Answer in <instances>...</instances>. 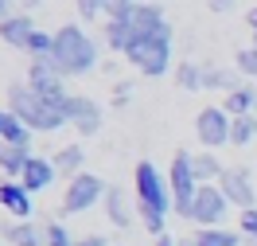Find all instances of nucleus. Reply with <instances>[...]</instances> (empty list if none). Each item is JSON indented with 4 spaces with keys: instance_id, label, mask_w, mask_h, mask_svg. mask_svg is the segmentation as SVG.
Instances as JSON below:
<instances>
[{
    "instance_id": "1",
    "label": "nucleus",
    "mask_w": 257,
    "mask_h": 246,
    "mask_svg": "<svg viewBox=\"0 0 257 246\" xmlns=\"http://www.w3.org/2000/svg\"><path fill=\"white\" fill-rule=\"evenodd\" d=\"M137 211H141V223H145L156 238L164 234L168 211H176L172 184H168V176H160V168H156L152 160L137 164Z\"/></svg>"
},
{
    "instance_id": "2",
    "label": "nucleus",
    "mask_w": 257,
    "mask_h": 246,
    "mask_svg": "<svg viewBox=\"0 0 257 246\" xmlns=\"http://www.w3.org/2000/svg\"><path fill=\"white\" fill-rule=\"evenodd\" d=\"M51 63L59 66L63 78H82V74H90L97 66V43L82 32L78 24H63L55 32V55H51Z\"/></svg>"
},
{
    "instance_id": "3",
    "label": "nucleus",
    "mask_w": 257,
    "mask_h": 246,
    "mask_svg": "<svg viewBox=\"0 0 257 246\" xmlns=\"http://www.w3.org/2000/svg\"><path fill=\"white\" fill-rule=\"evenodd\" d=\"M8 110H12L32 133H59L63 125H70L63 110L51 106L47 98H39L28 82H24V86H8Z\"/></svg>"
},
{
    "instance_id": "4",
    "label": "nucleus",
    "mask_w": 257,
    "mask_h": 246,
    "mask_svg": "<svg viewBox=\"0 0 257 246\" xmlns=\"http://www.w3.org/2000/svg\"><path fill=\"white\" fill-rule=\"evenodd\" d=\"M125 59L137 66L141 74H148V78H160V74H168V63H172V28L164 24L160 32L133 39V43L125 47Z\"/></svg>"
},
{
    "instance_id": "5",
    "label": "nucleus",
    "mask_w": 257,
    "mask_h": 246,
    "mask_svg": "<svg viewBox=\"0 0 257 246\" xmlns=\"http://www.w3.org/2000/svg\"><path fill=\"white\" fill-rule=\"evenodd\" d=\"M168 184H172V199H176V215L187 219L191 211V199L199 196V176H195V156L191 152H176V160L168 168Z\"/></svg>"
},
{
    "instance_id": "6",
    "label": "nucleus",
    "mask_w": 257,
    "mask_h": 246,
    "mask_svg": "<svg viewBox=\"0 0 257 246\" xmlns=\"http://www.w3.org/2000/svg\"><path fill=\"white\" fill-rule=\"evenodd\" d=\"M28 86H32L39 98H47L51 106H59V110L66 114V102H70L66 78L59 74V66L51 63V59H32V66H28Z\"/></svg>"
},
{
    "instance_id": "7",
    "label": "nucleus",
    "mask_w": 257,
    "mask_h": 246,
    "mask_svg": "<svg viewBox=\"0 0 257 246\" xmlns=\"http://www.w3.org/2000/svg\"><path fill=\"white\" fill-rule=\"evenodd\" d=\"M105 192H109V188L97 180L94 172H78V176H70V184H66V192H63V215L90 211L94 203L105 199Z\"/></svg>"
},
{
    "instance_id": "8",
    "label": "nucleus",
    "mask_w": 257,
    "mask_h": 246,
    "mask_svg": "<svg viewBox=\"0 0 257 246\" xmlns=\"http://www.w3.org/2000/svg\"><path fill=\"white\" fill-rule=\"evenodd\" d=\"M226 211H230V199L222 196V188H218V184H203V188H199V196L191 199L187 219L199 223V227H222Z\"/></svg>"
},
{
    "instance_id": "9",
    "label": "nucleus",
    "mask_w": 257,
    "mask_h": 246,
    "mask_svg": "<svg viewBox=\"0 0 257 246\" xmlns=\"http://www.w3.org/2000/svg\"><path fill=\"white\" fill-rule=\"evenodd\" d=\"M230 129H234V117L226 114L222 106H207V110H199V117H195V133H199V141L207 148L230 145Z\"/></svg>"
},
{
    "instance_id": "10",
    "label": "nucleus",
    "mask_w": 257,
    "mask_h": 246,
    "mask_svg": "<svg viewBox=\"0 0 257 246\" xmlns=\"http://www.w3.org/2000/svg\"><path fill=\"white\" fill-rule=\"evenodd\" d=\"M218 188H222V196L230 199V207H241V211L257 207L253 203V176H249L245 168H226Z\"/></svg>"
},
{
    "instance_id": "11",
    "label": "nucleus",
    "mask_w": 257,
    "mask_h": 246,
    "mask_svg": "<svg viewBox=\"0 0 257 246\" xmlns=\"http://www.w3.org/2000/svg\"><path fill=\"white\" fill-rule=\"evenodd\" d=\"M66 121L82 133V137H94L101 129V106L94 98H82V94H70L66 102Z\"/></svg>"
},
{
    "instance_id": "12",
    "label": "nucleus",
    "mask_w": 257,
    "mask_h": 246,
    "mask_svg": "<svg viewBox=\"0 0 257 246\" xmlns=\"http://www.w3.org/2000/svg\"><path fill=\"white\" fill-rule=\"evenodd\" d=\"M0 207H4V215H12L16 223H24V219H32V192L20 180H4L0 184Z\"/></svg>"
},
{
    "instance_id": "13",
    "label": "nucleus",
    "mask_w": 257,
    "mask_h": 246,
    "mask_svg": "<svg viewBox=\"0 0 257 246\" xmlns=\"http://www.w3.org/2000/svg\"><path fill=\"white\" fill-rule=\"evenodd\" d=\"M55 176H59V168H55V160H51V156H32V164H28V172H24V188H28V192H47L51 184H55Z\"/></svg>"
},
{
    "instance_id": "14",
    "label": "nucleus",
    "mask_w": 257,
    "mask_h": 246,
    "mask_svg": "<svg viewBox=\"0 0 257 246\" xmlns=\"http://www.w3.org/2000/svg\"><path fill=\"white\" fill-rule=\"evenodd\" d=\"M4 242L8 246H47V227H35L32 219L8 223L4 227Z\"/></svg>"
},
{
    "instance_id": "15",
    "label": "nucleus",
    "mask_w": 257,
    "mask_h": 246,
    "mask_svg": "<svg viewBox=\"0 0 257 246\" xmlns=\"http://www.w3.org/2000/svg\"><path fill=\"white\" fill-rule=\"evenodd\" d=\"M32 32H35V24L28 16H4L0 20V39H4L8 47H16V51H28Z\"/></svg>"
},
{
    "instance_id": "16",
    "label": "nucleus",
    "mask_w": 257,
    "mask_h": 246,
    "mask_svg": "<svg viewBox=\"0 0 257 246\" xmlns=\"http://www.w3.org/2000/svg\"><path fill=\"white\" fill-rule=\"evenodd\" d=\"M74 4H78V16L82 20H97V16L113 20V16H125L137 0H74Z\"/></svg>"
},
{
    "instance_id": "17",
    "label": "nucleus",
    "mask_w": 257,
    "mask_h": 246,
    "mask_svg": "<svg viewBox=\"0 0 257 246\" xmlns=\"http://www.w3.org/2000/svg\"><path fill=\"white\" fill-rule=\"evenodd\" d=\"M32 148H12L4 145L0 148V172H4V180H24V172H28V164H32Z\"/></svg>"
},
{
    "instance_id": "18",
    "label": "nucleus",
    "mask_w": 257,
    "mask_h": 246,
    "mask_svg": "<svg viewBox=\"0 0 257 246\" xmlns=\"http://www.w3.org/2000/svg\"><path fill=\"white\" fill-rule=\"evenodd\" d=\"M222 110L230 117H245V114H257V86H245L241 82L238 90H230L222 98Z\"/></svg>"
},
{
    "instance_id": "19",
    "label": "nucleus",
    "mask_w": 257,
    "mask_h": 246,
    "mask_svg": "<svg viewBox=\"0 0 257 246\" xmlns=\"http://www.w3.org/2000/svg\"><path fill=\"white\" fill-rule=\"evenodd\" d=\"M0 141H4V145H12V148H28L32 129H28L12 110H4V114H0Z\"/></svg>"
},
{
    "instance_id": "20",
    "label": "nucleus",
    "mask_w": 257,
    "mask_h": 246,
    "mask_svg": "<svg viewBox=\"0 0 257 246\" xmlns=\"http://www.w3.org/2000/svg\"><path fill=\"white\" fill-rule=\"evenodd\" d=\"M105 215H109L113 227H128V223H133V207H128L125 188H109V192H105Z\"/></svg>"
},
{
    "instance_id": "21",
    "label": "nucleus",
    "mask_w": 257,
    "mask_h": 246,
    "mask_svg": "<svg viewBox=\"0 0 257 246\" xmlns=\"http://www.w3.org/2000/svg\"><path fill=\"white\" fill-rule=\"evenodd\" d=\"M245 234L238 230H226V227H199L195 230V242L199 246H241Z\"/></svg>"
},
{
    "instance_id": "22",
    "label": "nucleus",
    "mask_w": 257,
    "mask_h": 246,
    "mask_svg": "<svg viewBox=\"0 0 257 246\" xmlns=\"http://www.w3.org/2000/svg\"><path fill=\"white\" fill-rule=\"evenodd\" d=\"M128 12L125 16H113V20H105V47H113V51H121L125 55V47H128Z\"/></svg>"
},
{
    "instance_id": "23",
    "label": "nucleus",
    "mask_w": 257,
    "mask_h": 246,
    "mask_svg": "<svg viewBox=\"0 0 257 246\" xmlns=\"http://www.w3.org/2000/svg\"><path fill=\"white\" fill-rule=\"evenodd\" d=\"M51 160H55V168H59L63 176H78V172H82V160H86V152H82V145H66V148H59Z\"/></svg>"
},
{
    "instance_id": "24",
    "label": "nucleus",
    "mask_w": 257,
    "mask_h": 246,
    "mask_svg": "<svg viewBox=\"0 0 257 246\" xmlns=\"http://www.w3.org/2000/svg\"><path fill=\"white\" fill-rule=\"evenodd\" d=\"M203 86H210V90H222V94H230V90H238L241 82L230 74V70H222V66H203Z\"/></svg>"
},
{
    "instance_id": "25",
    "label": "nucleus",
    "mask_w": 257,
    "mask_h": 246,
    "mask_svg": "<svg viewBox=\"0 0 257 246\" xmlns=\"http://www.w3.org/2000/svg\"><path fill=\"white\" fill-rule=\"evenodd\" d=\"M176 86L179 90H203V66H195L191 59H183V63L176 66Z\"/></svg>"
},
{
    "instance_id": "26",
    "label": "nucleus",
    "mask_w": 257,
    "mask_h": 246,
    "mask_svg": "<svg viewBox=\"0 0 257 246\" xmlns=\"http://www.w3.org/2000/svg\"><path fill=\"white\" fill-rule=\"evenodd\" d=\"M222 164H218V156L214 152H199L195 156V176H199V184H210V180H222Z\"/></svg>"
},
{
    "instance_id": "27",
    "label": "nucleus",
    "mask_w": 257,
    "mask_h": 246,
    "mask_svg": "<svg viewBox=\"0 0 257 246\" xmlns=\"http://www.w3.org/2000/svg\"><path fill=\"white\" fill-rule=\"evenodd\" d=\"M257 141V114L234 117V129H230V145H249Z\"/></svg>"
},
{
    "instance_id": "28",
    "label": "nucleus",
    "mask_w": 257,
    "mask_h": 246,
    "mask_svg": "<svg viewBox=\"0 0 257 246\" xmlns=\"http://www.w3.org/2000/svg\"><path fill=\"white\" fill-rule=\"evenodd\" d=\"M28 55H35V59H51V55H55V32L35 28L32 39H28Z\"/></svg>"
},
{
    "instance_id": "29",
    "label": "nucleus",
    "mask_w": 257,
    "mask_h": 246,
    "mask_svg": "<svg viewBox=\"0 0 257 246\" xmlns=\"http://www.w3.org/2000/svg\"><path fill=\"white\" fill-rule=\"evenodd\" d=\"M47 246H78V242L66 230V223H47Z\"/></svg>"
},
{
    "instance_id": "30",
    "label": "nucleus",
    "mask_w": 257,
    "mask_h": 246,
    "mask_svg": "<svg viewBox=\"0 0 257 246\" xmlns=\"http://www.w3.org/2000/svg\"><path fill=\"white\" fill-rule=\"evenodd\" d=\"M238 70H241V74H249V78H257V43H253V47H245V51H238Z\"/></svg>"
},
{
    "instance_id": "31",
    "label": "nucleus",
    "mask_w": 257,
    "mask_h": 246,
    "mask_svg": "<svg viewBox=\"0 0 257 246\" xmlns=\"http://www.w3.org/2000/svg\"><path fill=\"white\" fill-rule=\"evenodd\" d=\"M241 234H245L249 242H257V207L241 211Z\"/></svg>"
},
{
    "instance_id": "32",
    "label": "nucleus",
    "mask_w": 257,
    "mask_h": 246,
    "mask_svg": "<svg viewBox=\"0 0 257 246\" xmlns=\"http://www.w3.org/2000/svg\"><path fill=\"white\" fill-rule=\"evenodd\" d=\"M78 246H109V242H105V234H86V238H78Z\"/></svg>"
},
{
    "instance_id": "33",
    "label": "nucleus",
    "mask_w": 257,
    "mask_h": 246,
    "mask_svg": "<svg viewBox=\"0 0 257 246\" xmlns=\"http://www.w3.org/2000/svg\"><path fill=\"white\" fill-rule=\"evenodd\" d=\"M245 28L253 32V43H257V8H249V12H245Z\"/></svg>"
},
{
    "instance_id": "34",
    "label": "nucleus",
    "mask_w": 257,
    "mask_h": 246,
    "mask_svg": "<svg viewBox=\"0 0 257 246\" xmlns=\"http://www.w3.org/2000/svg\"><path fill=\"white\" fill-rule=\"evenodd\" d=\"M156 246H176V238H172V234H160V238H156Z\"/></svg>"
},
{
    "instance_id": "35",
    "label": "nucleus",
    "mask_w": 257,
    "mask_h": 246,
    "mask_svg": "<svg viewBox=\"0 0 257 246\" xmlns=\"http://www.w3.org/2000/svg\"><path fill=\"white\" fill-rule=\"evenodd\" d=\"M12 4H16V0H0V8H4V16H12Z\"/></svg>"
},
{
    "instance_id": "36",
    "label": "nucleus",
    "mask_w": 257,
    "mask_h": 246,
    "mask_svg": "<svg viewBox=\"0 0 257 246\" xmlns=\"http://www.w3.org/2000/svg\"><path fill=\"white\" fill-rule=\"evenodd\" d=\"M176 246H199L195 238H176Z\"/></svg>"
},
{
    "instance_id": "37",
    "label": "nucleus",
    "mask_w": 257,
    "mask_h": 246,
    "mask_svg": "<svg viewBox=\"0 0 257 246\" xmlns=\"http://www.w3.org/2000/svg\"><path fill=\"white\" fill-rule=\"evenodd\" d=\"M24 4H28V8H39V4H43V0H24Z\"/></svg>"
}]
</instances>
